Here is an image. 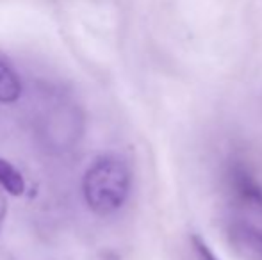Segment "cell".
<instances>
[{
    "label": "cell",
    "mask_w": 262,
    "mask_h": 260,
    "mask_svg": "<svg viewBox=\"0 0 262 260\" xmlns=\"http://www.w3.org/2000/svg\"><path fill=\"white\" fill-rule=\"evenodd\" d=\"M130 187V166L116 153H105L95 159L82 178L84 200L98 216H109L120 210L128 200Z\"/></svg>",
    "instance_id": "cell-1"
},
{
    "label": "cell",
    "mask_w": 262,
    "mask_h": 260,
    "mask_svg": "<svg viewBox=\"0 0 262 260\" xmlns=\"http://www.w3.org/2000/svg\"><path fill=\"white\" fill-rule=\"evenodd\" d=\"M227 182L232 195L243 205L262 210V185L248 166H245L241 160H232L227 170Z\"/></svg>",
    "instance_id": "cell-2"
},
{
    "label": "cell",
    "mask_w": 262,
    "mask_h": 260,
    "mask_svg": "<svg viewBox=\"0 0 262 260\" xmlns=\"http://www.w3.org/2000/svg\"><path fill=\"white\" fill-rule=\"evenodd\" d=\"M21 97V82L14 68L0 57V104H13Z\"/></svg>",
    "instance_id": "cell-3"
},
{
    "label": "cell",
    "mask_w": 262,
    "mask_h": 260,
    "mask_svg": "<svg viewBox=\"0 0 262 260\" xmlns=\"http://www.w3.org/2000/svg\"><path fill=\"white\" fill-rule=\"evenodd\" d=\"M0 187L13 196H20L25 191V180L21 173L6 159H0Z\"/></svg>",
    "instance_id": "cell-4"
},
{
    "label": "cell",
    "mask_w": 262,
    "mask_h": 260,
    "mask_svg": "<svg viewBox=\"0 0 262 260\" xmlns=\"http://www.w3.org/2000/svg\"><path fill=\"white\" fill-rule=\"evenodd\" d=\"M234 237L239 244L262 257V228L252 225H239L234 228Z\"/></svg>",
    "instance_id": "cell-5"
},
{
    "label": "cell",
    "mask_w": 262,
    "mask_h": 260,
    "mask_svg": "<svg viewBox=\"0 0 262 260\" xmlns=\"http://www.w3.org/2000/svg\"><path fill=\"white\" fill-rule=\"evenodd\" d=\"M191 244H193V250H194V253H196L198 260H221L200 235L191 237Z\"/></svg>",
    "instance_id": "cell-6"
},
{
    "label": "cell",
    "mask_w": 262,
    "mask_h": 260,
    "mask_svg": "<svg viewBox=\"0 0 262 260\" xmlns=\"http://www.w3.org/2000/svg\"><path fill=\"white\" fill-rule=\"evenodd\" d=\"M4 216H6V200L0 195V225H2V221H4Z\"/></svg>",
    "instance_id": "cell-7"
}]
</instances>
